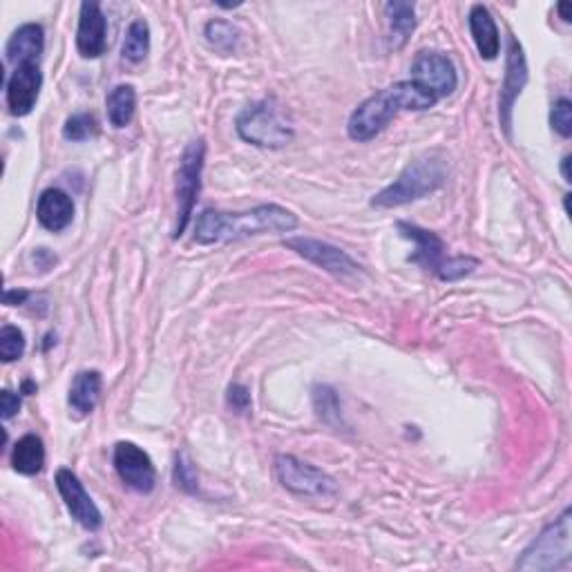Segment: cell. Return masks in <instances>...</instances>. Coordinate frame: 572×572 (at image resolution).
<instances>
[{"instance_id":"6da1fadb","label":"cell","mask_w":572,"mask_h":572,"mask_svg":"<svg viewBox=\"0 0 572 572\" xmlns=\"http://www.w3.org/2000/svg\"><path fill=\"white\" fill-rule=\"evenodd\" d=\"M298 217L278 204H262L246 213L204 211L197 217L195 242L211 246L246 240L264 233H291L298 228Z\"/></svg>"},{"instance_id":"7a4b0ae2","label":"cell","mask_w":572,"mask_h":572,"mask_svg":"<svg viewBox=\"0 0 572 572\" xmlns=\"http://www.w3.org/2000/svg\"><path fill=\"white\" fill-rule=\"evenodd\" d=\"M438 99L414 81H400L389 88L371 94L360 106L351 112L347 123V135L358 143L376 139L398 112H423L434 108Z\"/></svg>"},{"instance_id":"3957f363","label":"cell","mask_w":572,"mask_h":572,"mask_svg":"<svg viewBox=\"0 0 572 572\" xmlns=\"http://www.w3.org/2000/svg\"><path fill=\"white\" fill-rule=\"evenodd\" d=\"M447 181V159L441 152H429V155L416 159L403 173L398 175L394 184L380 190L371 199L374 208H398L405 204L418 202L427 195L436 193Z\"/></svg>"},{"instance_id":"277c9868","label":"cell","mask_w":572,"mask_h":572,"mask_svg":"<svg viewBox=\"0 0 572 572\" xmlns=\"http://www.w3.org/2000/svg\"><path fill=\"white\" fill-rule=\"evenodd\" d=\"M235 130L240 139L257 148H282L293 139L291 123L273 99L255 101L237 114Z\"/></svg>"},{"instance_id":"5b68a950","label":"cell","mask_w":572,"mask_h":572,"mask_svg":"<svg viewBox=\"0 0 572 572\" xmlns=\"http://www.w3.org/2000/svg\"><path fill=\"white\" fill-rule=\"evenodd\" d=\"M572 557V512L564 510V514L541 530V535L523 550L521 559L517 561V570L523 572H546L557 570L568 564Z\"/></svg>"},{"instance_id":"8992f818","label":"cell","mask_w":572,"mask_h":572,"mask_svg":"<svg viewBox=\"0 0 572 572\" xmlns=\"http://www.w3.org/2000/svg\"><path fill=\"white\" fill-rule=\"evenodd\" d=\"M206 161V141L195 139L181 152L179 168H177V224H175V240L184 235L186 226L193 217L195 204L202 193V173Z\"/></svg>"},{"instance_id":"52a82bcc","label":"cell","mask_w":572,"mask_h":572,"mask_svg":"<svg viewBox=\"0 0 572 572\" xmlns=\"http://www.w3.org/2000/svg\"><path fill=\"white\" fill-rule=\"evenodd\" d=\"M275 476L286 490L300 497H329L336 494L338 485L320 467L295 459L291 454H280L275 459Z\"/></svg>"},{"instance_id":"ba28073f","label":"cell","mask_w":572,"mask_h":572,"mask_svg":"<svg viewBox=\"0 0 572 572\" xmlns=\"http://www.w3.org/2000/svg\"><path fill=\"white\" fill-rule=\"evenodd\" d=\"M412 81L441 101L459 88V74L450 56L441 52H421L412 63Z\"/></svg>"},{"instance_id":"9c48e42d","label":"cell","mask_w":572,"mask_h":572,"mask_svg":"<svg viewBox=\"0 0 572 572\" xmlns=\"http://www.w3.org/2000/svg\"><path fill=\"white\" fill-rule=\"evenodd\" d=\"M114 470L119 479L141 494H150L157 485V470L152 465L148 452L130 441H121L114 445Z\"/></svg>"},{"instance_id":"30bf717a","label":"cell","mask_w":572,"mask_h":572,"mask_svg":"<svg viewBox=\"0 0 572 572\" xmlns=\"http://www.w3.org/2000/svg\"><path fill=\"white\" fill-rule=\"evenodd\" d=\"M284 246L304 257L307 262L316 264L318 269L336 275V278H349V275H356L360 269V266L351 260L345 251L338 249V246L313 240V237H291V240H284Z\"/></svg>"},{"instance_id":"8fae6325","label":"cell","mask_w":572,"mask_h":572,"mask_svg":"<svg viewBox=\"0 0 572 572\" xmlns=\"http://www.w3.org/2000/svg\"><path fill=\"white\" fill-rule=\"evenodd\" d=\"M528 83V63L523 47L517 41V36H510L508 41V61H505V79L501 85V97H499V119L503 130L510 135L512 128V110L514 103L521 97L523 88Z\"/></svg>"},{"instance_id":"7c38bea8","label":"cell","mask_w":572,"mask_h":572,"mask_svg":"<svg viewBox=\"0 0 572 572\" xmlns=\"http://www.w3.org/2000/svg\"><path fill=\"white\" fill-rule=\"evenodd\" d=\"M56 488H59L65 508H68L76 523H81V526L90 532L99 530L103 526V517L101 510L97 508V503H94L90 494L85 492L79 476L68 470V467H61V470L56 472Z\"/></svg>"},{"instance_id":"4fadbf2b","label":"cell","mask_w":572,"mask_h":572,"mask_svg":"<svg viewBox=\"0 0 572 572\" xmlns=\"http://www.w3.org/2000/svg\"><path fill=\"white\" fill-rule=\"evenodd\" d=\"M43 88V74L38 63L18 65L7 81V108L14 117H27L38 101Z\"/></svg>"},{"instance_id":"5bb4252c","label":"cell","mask_w":572,"mask_h":572,"mask_svg":"<svg viewBox=\"0 0 572 572\" xmlns=\"http://www.w3.org/2000/svg\"><path fill=\"white\" fill-rule=\"evenodd\" d=\"M108 45V21L99 3H83L76 30V50L83 59H99Z\"/></svg>"},{"instance_id":"9a60e30c","label":"cell","mask_w":572,"mask_h":572,"mask_svg":"<svg viewBox=\"0 0 572 572\" xmlns=\"http://www.w3.org/2000/svg\"><path fill=\"white\" fill-rule=\"evenodd\" d=\"M398 231L405 240L414 244V255L409 257V262L423 266L432 273L441 271V266L445 264V244L441 237L409 222H398Z\"/></svg>"},{"instance_id":"2e32d148","label":"cell","mask_w":572,"mask_h":572,"mask_svg":"<svg viewBox=\"0 0 572 572\" xmlns=\"http://www.w3.org/2000/svg\"><path fill=\"white\" fill-rule=\"evenodd\" d=\"M38 224L52 233H61L72 224L74 204L72 197L61 188H47L38 197L36 204Z\"/></svg>"},{"instance_id":"e0dca14e","label":"cell","mask_w":572,"mask_h":572,"mask_svg":"<svg viewBox=\"0 0 572 572\" xmlns=\"http://www.w3.org/2000/svg\"><path fill=\"white\" fill-rule=\"evenodd\" d=\"M45 47V32L38 23H25L9 36L5 54L7 61L14 63L16 68L23 63H38Z\"/></svg>"},{"instance_id":"ac0fdd59","label":"cell","mask_w":572,"mask_h":572,"mask_svg":"<svg viewBox=\"0 0 572 572\" xmlns=\"http://www.w3.org/2000/svg\"><path fill=\"white\" fill-rule=\"evenodd\" d=\"M470 32L474 45L485 61H494L501 52L499 27L494 23L492 12L485 5H474L470 9Z\"/></svg>"},{"instance_id":"d6986e66","label":"cell","mask_w":572,"mask_h":572,"mask_svg":"<svg viewBox=\"0 0 572 572\" xmlns=\"http://www.w3.org/2000/svg\"><path fill=\"white\" fill-rule=\"evenodd\" d=\"M101 389H103V376L99 371H81V374H76L68 396L72 412L79 418L90 416L94 412V407L99 405Z\"/></svg>"},{"instance_id":"ffe728a7","label":"cell","mask_w":572,"mask_h":572,"mask_svg":"<svg viewBox=\"0 0 572 572\" xmlns=\"http://www.w3.org/2000/svg\"><path fill=\"white\" fill-rule=\"evenodd\" d=\"M385 16L389 23V47H392V50H403L409 41V36L416 30L414 3H403V0L387 3Z\"/></svg>"},{"instance_id":"44dd1931","label":"cell","mask_w":572,"mask_h":572,"mask_svg":"<svg viewBox=\"0 0 572 572\" xmlns=\"http://www.w3.org/2000/svg\"><path fill=\"white\" fill-rule=\"evenodd\" d=\"M12 465L18 474L34 476L43 470L45 465V445L43 438L36 434H25L18 438L12 452Z\"/></svg>"},{"instance_id":"7402d4cb","label":"cell","mask_w":572,"mask_h":572,"mask_svg":"<svg viewBox=\"0 0 572 572\" xmlns=\"http://www.w3.org/2000/svg\"><path fill=\"white\" fill-rule=\"evenodd\" d=\"M108 121L114 128H126L135 119L137 110V90L130 83H121L108 94Z\"/></svg>"},{"instance_id":"603a6c76","label":"cell","mask_w":572,"mask_h":572,"mask_svg":"<svg viewBox=\"0 0 572 572\" xmlns=\"http://www.w3.org/2000/svg\"><path fill=\"white\" fill-rule=\"evenodd\" d=\"M150 52V27L143 18H137L132 21L128 32H126V41H123L121 47V56L130 63H141L146 59Z\"/></svg>"},{"instance_id":"cb8c5ba5","label":"cell","mask_w":572,"mask_h":572,"mask_svg":"<svg viewBox=\"0 0 572 572\" xmlns=\"http://www.w3.org/2000/svg\"><path fill=\"white\" fill-rule=\"evenodd\" d=\"M313 407H316L318 416L331 427L342 425V412H340V398L336 389L329 385H316L313 387Z\"/></svg>"},{"instance_id":"d4e9b609","label":"cell","mask_w":572,"mask_h":572,"mask_svg":"<svg viewBox=\"0 0 572 572\" xmlns=\"http://www.w3.org/2000/svg\"><path fill=\"white\" fill-rule=\"evenodd\" d=\"M206 41L211 43L217 52L231 54L240 45V30L228 21H211L206 25Z\"/></svg>"},{"instance_id":"484cf974","label":"cell","mask_w":572,"mask_h":572,"mask_svg":"<svg viewBox=\"0 0 572 572\" xmlns=\"http://www.w3.org/2000/svg\"><path fill=\"white\" fill-rule=\"evenodd\" d=\"M97 132H99V121L94 119V114H88V112L72 114L63 126V137L74 143L88 141L97 135Z\"/></svg>"},{"instance_id":"4316f807","label":"cell","mask_w":572,"mask_h":572,"mask_svg":"<svg viewBox=\"0 0 572 572\" xmlns=\"http://www.w3.org/2000/svg\"><path fill=\"white\" fill-rule=\"evenodd\" d=\"M25 354V333L12 327V324H5L0 329V358L3 362H14L18 358H23Z\"/></svg>"},{"instance_id":"83f0119b","label":"cell","mask_w":572,"mask_h":572,"mask_svg":"<svg viewBox=\"0 0 572 572\" xmlns=\"http://www.w3.org/2000/svg\"><path fill=\"white\" fill-rule=\"evenodd\" d=\"M476 266H479V260H474V257H447L436 275L443 282H456L465 278V275H470Z\"/></svg>"},{"instance_id":"f1b7e54d","label":"cell","mask_w":572,"mask_h":572,"mask_svg":"<svg viewBox=\"0 0 572 572\" xmlns=\"http://www.w3.org/2000/svg\"><path fill=\"white\" fill-rule=\"evenodd\" d=\"M173 479L179 490H184L188 494L197 492V470H195V465L188 461L186 454H177Z\"/></svg>"},{"instance_id":"f546056e","label":"cell","mask_w":572,"mask_h":572,"mask_svg":"<svg viewBox=\"0 0 572 572\" xmlns=\"http://www.w3.org/2000/svg\"><path fill=\"white\" fill-rule=\"evenodd\" d=\"M550 126L559 137L568 139L572 135V103L568 99H559L550 112Z\"/></svg>"},{"instance_id":"4dcf8cb0","label":"cell","mask_w":572,"mask_h":572,"mask_svg":"<svg viewBox=\"0 0 572 572\" xmlns=\"http://www.w3.org/2000/svg\"><path fill=\"white\" fill-rule=\"evenodd\" d=\"M226 403H228V407L233 409V412L246 414V412H249V409H251V392H249V389H246L244 385L235 383V385L228 387Z\"/></svg>"},{"instance_id":"1f68e13d","label":"cell","mask_w":572,"mask_h":572,"mask_svg":"<svg viewBox=\"0 0 572 572\" xmlns=\"http://www.w3.org/2000/svg\"><path fill=\"white\" fill-rule=\"evenodd\" d=\"M0 412H3V421L14 418L18 412H21V398H18L14 392H9V389H5V392L0 394Z\"/></svg>"},{"instance_id":"d6a6232c","label":"cell","mask_w":572,"mask_h":572,"mask_svg":"<svg viewBox=\"0 0 572 572\" xmlns=\"http://www.w3.org/2000/svg\"><path fill=\"white\" fill-rule=\"evenodd\" d=\"M32 260L36 262L38 269H43V271H50L52 266L59 262V260H56V255L50 253L47 249H36L34 255H32Z\"/></svg>"},{"instance_id":"836d02e7","label":"cell","mask_w":572,"mask_h":572,"mask_svg":"<svg viewBox=\"0 0 572 572\" xmlns=\"http://www.w3.org/2000/svg\"><path fill=\"white\" fill-rule=\"evenodd\" d=\"M27 298H30V293H27V291H12V289H7L3 302L7 304V307H16V304H25Z\"/></svg>"},{"instance_id":"e575fe53","label":"cell","mask_w":572,"mask_h":572,"mask_svg":"<svg viewBox=\"0 0 572 572\" xmlns=\"http://www.w3.org/2000/svg\"><path fill=\"white\" fill-rule=\"evenodd\" d=\"M557 12H559L561 21H564V23H570V21H572V5H570V3H559V5H557Z\"/></svg>"},{"instance_id":"d590c367","label":"cell","mask_w":572,"mask_h":572,"mask_svg":"<svg viewBox=\"0 0 572 572\" xmlns=\"http://www.w3.org/2000/svg\"><path fill=\"white\" fill-rule=\"evenodd\" d=\"M561 177H564L566 184H570L572 177H570V155H566L564 159H561Z\"/></svg>"}]
</instances>
